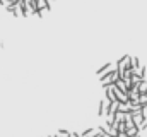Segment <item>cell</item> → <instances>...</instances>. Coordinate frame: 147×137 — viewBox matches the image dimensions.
Segmentation results:
<instances>
[{
	"label": "cell",
	"instance_id": "2",
	"mask_svg": "<svg viewBox=\"0 0 147 137\" xmlns=\"http://www.w3.org/2000/svg\"><path fill=\"white\" fill-rule=\"evenodd\" d=\"M139 91H140V94H142V96L146 94V93H147V82H140V84H139Z\"/></svg>",
	"mask_w": 147,
	"mask_h": 137
},
{
	"label": "cell",
	"instance_id": "4",
	"mask_svg": "<svg viewBox=\"0 0 147 137\" xmlns=\"http://www.w3.org/2000/svg\"><path fill=\"white\" fill-rule=\"evenodd\" d=\"M146 129H147V120H144V122L139 125V130H146Z\"/></svg>",
	"mask_w": 147,
	"mask_h": 137
},
{
	"label": "cell",
	"instance_id": "3",
	"mask_svg": "<svg viewBox=\"0 0 147 137\" xmlns=\"http://www.w3.org/2000/svg\"><path fill=\"white\" fill-rule=\"evenodd\" d=\"M57 137H70V132L69 130H58L57 132Z\"/></svg>",
	"mask_w": 147,
	"mask_h": 137
},
{
	"label": "cell",
	"instance_id": "1",
	"mask_svg": "<svg viewBox=\"0 0 147 137\" xmlns=\"http://www.w3.org/2000/svg\"><path fill=\"white\" fill-rule=\"evenodd\" d=\"M125 134H127L128 137H135V136H139V134H140V130H139V127H135V125H134V127H128Z\"/></svg>",
	"mask_w": 147,
	"mask_h": 137
}]
</instances>
